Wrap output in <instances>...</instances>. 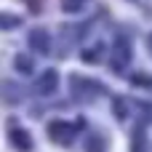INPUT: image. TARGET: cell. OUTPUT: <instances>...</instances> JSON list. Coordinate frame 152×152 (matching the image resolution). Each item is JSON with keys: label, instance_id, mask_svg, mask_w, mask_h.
Instances as JSON below:
<instances>
[{"label": "cell", "instance_id": "cell-1", "mask_svg": "<svg viewBox=\"0 0 152 152\" xmlns=\"http://www.w3.org/2000/svg\"><path fill=\"white\" fill-rule=\"evenodd\" d=\"M56 86H59V75H56V69H45L43 77H40V83H37V88H40L43 94H53Z\"/></svg>", "mask_w": 152, "mask_h": 152}, {"label": "cell", "instance_id": "cell-2", "mask_svg": "<svg viewBox=\"0 0 152 152\" xmlns=\"http://www.w3.org/2000/svg\"><path fill=\"white\" fill-rule=\"evenodd\" d=\"M48 134L53 136V142H64V144H67L72 131H69V126H64L61 120H56V123H51V126H48Z\"/></svg>", "mask_w": 152, "mask_h": 152}, {"label": "cell", "instance_id": "cell-3", "mask_svg": "<svg viewBox=\"0 0 152 152\" xmlns=\"http://www.w3.org/2000/svg\"><path fill=\"white\" fill-rule=\"evenodd\" d=\"M29 45H32V48H37V51H43V53H45V51H48V35H45V32H43V29H35V32H32V35H29Z\"/></svg>", "mask_w": 152, "mask_h": 152}, {"label": "cell", "instance_id": "cell-4", "mask_svg": "<svg viewBox=\"0 0 152 152\" xmlns=\"http://www.w3.org/2000/svg\"><path fill=\"white\" fill-rule=\"evenodd\" d=\"M11 139H13V144L19 147V150H32V142H29V134L27 131H11Z\"/></svg>", "mask_w": 152, "mask_h": 152}, {"label": "cell", "instance_id": "cell-5", "mask_svg": "<svg viewBox=\"0 0 152 152\" xmlns=\"http://www.w3.org/2000/svg\"><path fill=\"white\" fill-rule=\"evenodd\" d=\"M86 150L88 152H102V139H99V136H91L88 144H86Z\"/></svg>", "mask_w": 152, "mask_h": 152}, {"label": "cell", "instance_id": "cell-6", "mask_svg": "<svg viewBox=\"0 0 152 152\" xmlns=\"http://www.w3.org/2000/svg\"><path fill=\"white\" fill-rule=\"evenodd\" d=\"M80 5H83V0H61L64 11H80Z\"/></svg>", "mask_w": 152, "mask_h": 152}, {"label": "cell", "instance_id": "cell-7", "mask_svg": "<svg viewBox=\"0 0 152 152\" xmlns=\"http://www.w3.org/2000/svg\"><path fill=\"white\" fill-rule=\"evenodd\" d=\"M16 67L24 69V72H29V69H32V61H29L27 56H16Z\"/></svg>", "mask_w": 152, "mask_h": 152}, {"label": "cell", "instance_id": "cell-8", "mask_svg": "<svg viewBox=\"0 0 152 152\" xmlns=\"http://www.w3.org/2000/svg\"><path fill=\"white\" fill-rule=\"evenodd\" d=\"M27 3H29V11H32V13H40V8H43L40 0H27Z\"/></svg>", "mask_w": 152, "mask_h": 152}]
</instances>
